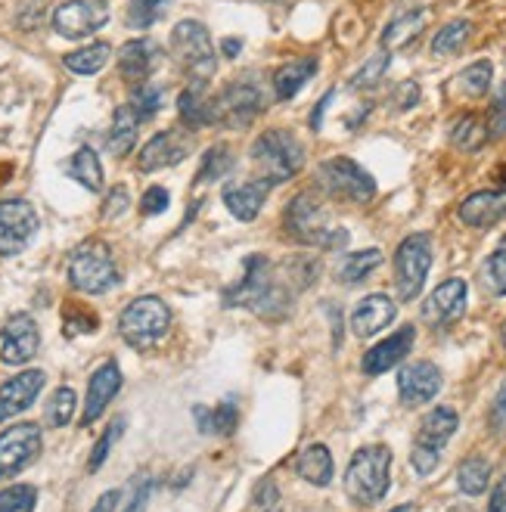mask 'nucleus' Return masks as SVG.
<instances>
[{
  "label": "nucleus",
  "instance_id": "nucleus-1",
  "mask_svg": "<svg viewBox=\"0 0 506 512\" xmlns=\"http://www.w3.org/2000/svg\"><path fill=\"white\" fill-rule=\"evenodd\" d=\"M224 305L227 308H249L261 317L277 320L289 311L292 295H289V283L280 280V274L274 270L271 261L261 258V255H249L243 280L233 289H227Z\"/></svg>",
  "mask_w": 506,
  "mask_h": 512
},
{
  "label": "nucleus",
  "instance_id": "nucleus-2",
  "mask_svg": "<svg viewBox=\"0 0 506 512\" xmlns=\"http://www.w3.org/2000/svg\"><path fill=\"white\" fill-rule=\"evenodd\" d=\"M286 233L292 239H299L305 246L314 249H326L336 252L348 246V230L342 227H330V215H326L323 202L314 193H299L289 205H286Z\"/></svg>",
  "mask_w": 506,
  "mask_h": 512
},
{
  "label": "nucleus",
  "instance_id": "nucleus-3",
  "mask_svg": "<svg viewBox=\"0 0 506 512\" xmlns=\"http://www.w3.org/2000/svg\"><path fill=\"white\" fill-rule=\"evenodd\" d=\"M392 475V450L385 444L361 447L345 469V494L357 506H373L389 491Z\"/></svg>",
  "mask_w": 506,
  "mask_h": 512
},
{
  "label": "nucleus",
  "instance_id": "nucleus-4",
  "mask_svg": "<svg viewBox=\"0 0 506 512\" xmlns=\"http://www.w3.org/2000/svg\"><path fill=\"white\" fill-rule=\"evenodd\" d=\"M252 165L258 168L261 180L267 184H286L305 168V146L292 131L271 128L252 143Z\"/></svg>",
  "mask_w": 506,
  "mask_h": 512
},
{
  "label": "nucleus",
  "instance_id": "nucleus-5",
  "mask_svg": "<svg viewBox=\"0 0 506 512\" xmlns=\"http://www.w3.org/2000/svg\"><path fill=\"white\" fill-rule=\"evenodd\" d=\"M171 56L193 84H208L215 78L218 56L208 28L196 19H184L171 28Z\"/></svg>",
  "mask_w": 506,
  "mask_h": 512
},
{
  "label": "nucleus",
  "instance_id": "nucleus-6",
  "mask_svg": "<svg viewBox=\"0 0 506 512\" xmlns=\"http://www.w3.org/2000/svg\"><path fill=\"white\" fill-rule=\"evenodd\" d=\"M168 326H171V311L159 295L134 298L122 311V317H118V333L137 351L159 345L168 333Z\"/></svg>",
  "mask_w": 506,
  "mask_h": 512
},
{
  "label": "nucleus",
  "instance_id": "nucleus-7",
  "mask_svg": "<svg viewBox=\"0 0 506 512\" xmlns=\"http://www.w3.org/2000/svg\"><path fill=\"white\" fill-rule=\"evenodd\" d=\"M122 274L112 261V252L100 239H87L69 258V283L84 295H106L118 286Z\"/></svg>",
  "mask_w": 506,
  "mask_h": 512
},
{
  "label": "nucleus",
  "instance_id": "nucleus-8",
  "mask_svg": "<svg viewBox=\"0 0 506 512\" xmlns=\"http://www.w3.org/2000/svg\"><path fill=\"white\" fill-rule=\"evenodd\" d=\"M317 184L323 193H330L333 199H342V202L364 205L376 196L373 174L348 156H333V159L320 162L317 165Z\"/></svg>",
  "mask_w": 506,
  "mask_h": 512
},
{
  "label": "nucleus",
  "instance_id": "nucleus-9",
  "mask_svg": "<svg viewBox=\"0 0 506 512\" xmlns=\"http://www.w3.org/2000/svg\"><path fill=\"white\" fill-rule=\"evenodd\" d=\"M264 109L261 84L252 75L230 81L221 94L212 97V125L221 128H249Z\"/></svg>",
  "mask_w": 506,
  "mask_h": 512
},
{
  "label": "nucleus",
  "instance_id": "nucleus-10",
  "mask_svg": "<svg viewBox=\"0 0 506 512\" xmlns=\"http://www.w3.org/2000/svg\"><path fill=\"white\" fill-rule=\"evenodd\" d=\"M432 267V239L429 233H410L395 249V286L401 301H413L423 292Z\"/></svg>",
  "mask_w": 506,
  "mask_h": 512
},
{
  "label": "nucleus",
  "instance_id": "nucleus-11",
  "mask_svg": "<svg viewBox=\"0 0 506 512\" xmlns=\"http://www.w3.org/2000/svg\"><path fill=\"white\" fill-rule=\"evenodd\" d=\"M41 221L32 202L25 199H4L0 202V258H13L28 249L35 239Z\"/></svg>",
  "mask_w": 506,
  "mask_h": 512
},
{
  "label": "nucleus",
  "instance_id": "nucleus-12",
  "mask_svg": "<svg viewBox=\"0 0 506 512\" xmlns=\"http://www.w3.org/2000/svg\"><path fill=\"white\" fill-rule=\"evenodd\" d=\"M41 429L35 423H19L0 432V481L16 478L41 457Z\"/></svg>",
  "mask_w": 506,
  "mask_h": 512
},
{
  "label": "nucleus",
  "instance_id": "nucleus-13",
  "mask_svg": "<svg viewBox=\"0 0 506 512\" xmlns=\"http://www.w3.org/2000/svg\"><path fill=\"white\" fill-rule=\"evenodd\" d=\"M109 22V4L106 0H66L53 10V28L56 35H63L69 41L87 38L100 32Z\"/></svg>",
  "mask_w": 506,
  "mask_h": 512
},
{
  "label": "nucleus",
  "instance_id": "nucleus-14",
  "mask_svg": "<svg viewBox=\"0 0 506 512\" xmlns=\"http://www.w3.org/2000/svg\"><path fill=\"white\" fill-rule=\"evenodd\" d=\"M41 348V333L32 314H13L0 329V360L10 367L28 364Z\"/></svg>",
  "mask_w": 506,
  "mask_h": 512
},
{
  "label": "nucleus",
  "instance_id": "nucleus-15",
  "mask_svg": "<svg viewBox=\"0 0 506 512\" xmlns=\"http://www.w3.org/2000/svg\"><path fill=\"white\" fill-rule=\"evenodd\" d=\"M441 370L432 364V360H416V364L401 367L398 373V391H401V401L407 407H423L429 404L438 391H441Z\"/></svg>",
  "mask_w": 506,
  "mask_h": 512
},
{
  "label": "nucleus",
  "instance_id": "nucleus-16",
  "mask_svg": "<svg viewBox=\"0 0 506 512\" xmlns=\"http://www.w3.org/2000/svg\"><path fill=\"white\" fill-rule=\"evenodd\" d=\"M44 382H47L44 370H22L0 385V423H7V419L32 407L41 395Z\"/></svg>",
  "mask_w": 506,
  "mask_h": 512
},
{
  "label": "nucleus",
  "instance_id": "nucleus-17",
  "mask_svg": "<svg viewBox=\"0 0 506 512\" xmlns=\"http://www.w3.org/2000/svg\"><path fill=\"white\" fill-rule=\"evenodd\" d=\"M466 295H469L466 280H460V277L444 280V283L426 298V305H423V320H426L429 326H448V323L460 320L463 311H466Z\"/></svg>",
  "mask_w": 506,
  "mask_h": 512
},
{
  "label": "nucleus",
  "instance_id": "nucleus-18",
  "mask_svg": "<svg viewBox=\"0 0 506 512\" xmlns=\"http://www.w3.org/2000/svg\"><path fill=\"white\" fill-rule=\"evenodd\" d=\"M118 391H122V370H118L115 360H106V364L91 376V382H87V401H84V413H81L84 429L94 426L106 413V407L112 404Z\"/></svg>",
  "mask_w": 506,
  "mask_h": 512
},
{
  "label": "nucleus",
  "instance_id": "nucleus-19",
  "mask_svg": "<svg viewBox=\"0 0 506 512\" xmlns=\"http://www.w3.org/2000/svg\"><path fill=\"white\" fill-rule=\"evenodd\" d=\"M190 153V137L187 134H177V131H159L153 134V140L140 149V171H162V168H174L181 165Z\"/></svg>",
  "mask_w": 506,
  "mask_h": 512
},
{
  "label": "nucleus",
  "instance_id": "nucleus-20",
  "mask_svg": "<svg viewBox=\"0 0 506 512\" xmlns=\"http://www.w3.org/2000/svg\"><path fill=\"white\" fill-rule=\"evenodd\" d=\"M162 59V50L156 41L150 38H137V41H128L122 50H118V75H122L131 87L150 81V75L156 72Z\"/></svg>",
  "mask_w": 506,
  "mask_h": 512
},
{
  "label": "nucleus",
  "instance_id": "nucleus-21",
  "mask_svg": "<svg viewBox=\"0 0 506 512\" xmlns=\"http://www.w3.org/2000/svg\"><path fill=\"white\" fill-rule=\"evenodd\" d=\"M413 342H416V329H413V326H401L398 333H392L389 339H382L379 345H373V348L364 354L361 370H364L367 376H382V373H389L392 367H398L401 360L410 354Z\"/></svg>",
  "mask_w": 506,
  "mask_h": 512
},
{
  "label": "nucleus",
  "instance_id": "nucleus-22",
  "mask_svg": "<svg viewBox=\"0 0 506 512\" xmlns=\"http://www.w3.org/2000/svg\"><path fill=\"white\" fill-rule=\"evenodd\" d=\"M395 317H398V308L389 295H379V292L367 295L357 301V308L351 311V333L357 339H370V336L382 333Z\"/></svg>",
  "mask_w": 506,
  "mask_h": 512
},
{
  "label": "nucleus",
  "instance_id": "nucleus-23",
  "mask_svg": "<svg viewBox=\"0 0 506 512\" xmlns=\"http://www.w3.org/2000/svg\"><path fill=\"white\" fill-rule=\"evenodd\" d=\"M460 221L466 227L475 230H485L494 227L497 221L506 218V190H482V193H472L469 199H463L460 205Z\"/></svg>",
  "mask_w": 506,
  "mask_h": 512
},
{
  "label": "nucleus",
  "instance_id": "nucleus-24",
  "mask_svg": "<svg viewBox=\"0 0 506 512\" xmlns=\"http://www.w3.org/2000/svg\"><path fill=\"white\" fill-rule=\"evenodd\" d=\"M267 193H271V184H267V180H249V184H230V187H224L221 199H224V205L230 208V215L236 221L252 224L261 215Z\"/></svg>",
  "mask_w": 506,
  "mask_h": 512
},
{
  "label": "nucleus",
  "instance_id": "nucleus-25",
  "mask_svg": "<svg viewBox=\"0 0 506 512\" xmlns=\"http://www.w3.org/2000/svg\"><path fill=\"white\" fill-rule=\"evenodd\" d=\"M460 426V416L454 407H435L423 416V423H420V432H416V444L420 447H429V450H444V444H448L454 438Z\"/></svg>",
  "mask_w": 506,
  "mask_h": 512
},
{
  "label": "nucleus",
  "instance_id": "nucleus-26",
  "mask_svg": "<svg viewBox=\"0 0 506 512\" xmlns=\"http://www.w3.org/2000/svg\"><path fill=\"white\" fill-rule=\"evenodd\" d=\"M320 63L314 56H302V59H289L286 66H280L274 72V94L277 100H292L302 94V87L317 75Z\"/></svg>",
  "mask_w": 506,
  "mask_h": 512
},
{
  "label": "nucleus",
  "instance_id": "nucleus-27",
  "mask_svg": "<svg viewBox=\"0 0 506 512\" xmlns=\"http://www.w3.org/2000/svg\"><path fill=\"white\" fill-rule=\"evenodd\" d=\"M137 131H140V118L131 106H118L115 118H112V128L106 137V146L115 159H125L131 156V149L137 146Z\"/></svg>",
  "mask_w": 506,
  "mask_h": 512
},
{
  "label": "nucleus",
  "instance_id": "nucleus-28",
  "mask_svg": "<svg viewBox=\"0 0 506 512\" xmlns=\"http://www.w3.org/2000/svg\"><path fill=\"white\" fill-rule=\"evenodd\" d=\"M295 472H299L305 481H311L314 488H326L333 481V457L323 444H311L305 447L299 460H295Z\"/></svg>",
  "mask_w": 506,
  "mask_h": 512
},
{
  "label": "nucleus",
  "instance_id": "nucleus-29",
  "mask_svg": "<svg viewBox=\"0 0 506 512\" xmlns=\"http://www.w3.org/2000/svg\"><path fill=\"white\" fill-rule=\"evenodd\" d=\"M177 112H181V122L193 131L212 125V97L205 94V84L187 87L181 97H177Z\"/></svg>",
  "mask_w": 506,
  "mask_h": 512
},
{
  "label": "nucleus",
  "instance_id": "nucleus-30",
  "mask_svg": "<svg viewBox=\"0 0 506 512\" xmlns=\"http://www.w3.org/2000/svg\"><path fill=\"white\" fill-rule=\"evenodd\" d=\"M196 416V426L202 435H233L236 426H240V407H236L233 401H224L218 404L215 410H208V407H196L193 410Z\"/></svg>",
  "mask_w": 506,
  "mask_h": 512
},
{
  "label": "nucleus",
  "instance_id": "nucleus-31",
  "mask_svg": "<svg viewBox=\"0 0 506 512\" xmlns=\"http://www.w3.org/2000/svg\"><path fill=\"white\" fill-rule=\"evenodd\" d=\"M63 168H66V174L75 180V184H81L84 190H91V193L103 190V165H100V159H97V153H94L91 146H81Z\"/></svg>",
  "mask_w": 506,
  "mask_h": 512
},
{
  "label": "nucleus",
  "instance_id": "nucleus-32",
  "mask_svg": "<svg viewBox=\"0 0 506 512\" xmlns=\"http://www.w3.org/2000/svg\"><path fill=\"white\" fill-rule=\"evenodd\" d=\"M423 28H426V13H423V10H407V13H401V16L382 32V50H385V53H392V50L407 47L416 35L423 32Z\"/></svg>",
  "mask_w": 506,
  "mask_h": 512
},
{
  "label": "nucleus",
  "instance_id": "nucleus-33",
  "mask_svg": "<svg viewBox=\"0 0 506 512\" xmlns=\"http://www.w3.org/2000/svg\"><path fill=\"white\" fill-rule=\"evenodd\" d=\"M236 159H233V149L227 143H215L205 149L199 174H196V184H215V180H224L233 171Z\"/></svg>",
  "mask_w": 506,
  "mask_h": 512
},
{
  "label": "nucleus",
  "instance_id": "nucleus-34",
  "mask_svg": "<svg viewBox=\"0 0 506 512\" xmlns=\"http://www.w3.org/2000/svg\"><path fill=\"white\" fill-rule=\"evenodd\" d=\"M109 59H112V47L106 41H97V44H87V47L69 53L63 63L75 75H97L109 63Z\"/></svg>",
  "mask_w": 506,
  "mask_h": 512
},
{
  "label": "nucleus",
  "instance_id": "nucleus-35",
  "mask_svg": "<svg viewBox=\"0 0 506 512\" xmlns=\"http://www.w3.org/2000/svg\"><path fill=\"white\" fill-rule=\"evenodd\" d=\"M472 35V22L469 19H451L448 25L438 28V35L432 38V56L444 59V56H454L463 50V44Z\"/></svg>",
  "mask_w": 506,
  "mask_h": 512
},
{
  "label": "nucleus",
  "instance_id": "nucleus-36",
  "mask_svg": "<svg viewBox=\"0 0 506 512\" xmlns=\"http://www.w3.org/2000/svg\"><path fill=\"white\" fill-rule=\"evenodd\" d=\"M382 264V252L379 249H364V252H354L348 255L342 264H339V283L345 286H357V283H364L373 270Z\"/></svg>",
  "mask_w": 506,
  "mask_h": 512
},
{
  "label": "nucleus",
  "instance_id": "nucleus-37",
  "mask_svg": "<svg viewBox=\"0 0 506 512\" xmlns=\"http://www.w3.org/2000/svg\"><path fill=\"white\" fill-rule=\"evenodd\" d=\"M488 481H491V463L485 457H469L460 463L457 469V485L463 494L469 497H479L488 491Z\"/></svg>",
  "mask_w": 506,
  "mask_h": 512
},
{
  "label": "nucleus",
  "instance_id": "nucleus-38",
  "mask_svg": "<svg viewBox=\"0 0 506 512\" xmlns=\"http://www.w3.org/2000/svg\"><path fill=\"white\" fill-rule=\"evenodd\" d=\"M491 78H494L491 59H479V63L466 66V69L457 75V90H460L463 97L479 100V97H485L488 90H491Z\"/></svg>",
  "mask_w": 506,
  "mask_h": 512
},
{
  "label": "nucleus",
  "instance_id": "nucleus-39",
  "mask_svg": "<svg viewBox=\"0 0 506 512\" xmlns=\"http://www.w3.org/2000/svg\"><path fill=\"white\" fill-rule=\"evenodd\" d=\"M162 103H165V90L159 84H153V81H143V84H137L131 90V103L128 106L137 112L140 122H150L153 115H159Z\"/></svg>",
  "mask_w": 506,
  "mask_h": 512
},
{
  "label": "nucleus",
  "instance_id": "nucleus-40",
  "mask_svg": "<svg viewBox=\"0 0 506 512\" xmlns=\"http://www.w3.org/2000/svg\"><path fill=\"white\" fill-rule=\"evenodd\" d=\"M485 140H488V128L475 115H463L460 122L451 128V143L457 149H463V153H475V149H482Z\"/></svg>",
  "mask_w": 506,
  "mask_h": 512
},
{
  "label": "nucleus",
  "instance_id": "nucleus-41",
  "mask_svg": "<svg viewBox=\"0 0 506 512\" xmlns=\"http://www.w3.org/2000/svg\"><path fill=\"white\" fill-rule=\"evenodd\" d=\"M171 7V0H128V25L153 28Z\"/></svg>",
  "mask_w": 506,
  "mask_h": 512
},
{
  "label": "nucleus",
  "instance_id": "nucleus-42",
  "mask_svg": "<svg viewBox=\"0 0 506 512\" xmlns=\"http://www.w3.org/2000/svg\"><path fill=\"white\" fill-rule=\"evenodd\" d=\"M75 407H78V398H75V391L72 388H56L53 391V398L47 404V426L53 429H63L72 423V416H75Z\"/></svg>",
  "mask_w": 506,
  "mask_h": 512
},
{
  "label": "nucleus",
  "instance_id": "nucleus-43",
  "mask_svg": "<svg viewBox=\"0 0 506 512\" xmlns=\"http://www.w3.org/2000/svg\"><path fill=\"white\" fill-rule=\"evenodd\" d=\"M482 280H485V289L491 295H497V298L506 295V236H503V243L491 252V258L485 261Z\"/></svg>",
  "mask_w": 506,
  "mask_h": 512
},
{
  "label": "nucleus",
  "instance_id": "nucleus-44",
  "mask_svg": "<svg viewBox=\"0 0 506 512\" xmlns=\"http://www.w3.org/2000/svg\"><path fill=\"white\" fill-rule=\"evenodd\" d=\"M389 63H392V53H385V50L376 53L373 59H367L364 69L351 78V90H370V87H376L382 81V75L389 72Z\"/></svg>",
  "mask_w": 506,
  "mask_h": 512
},
{
  "label": "nucleus",
  "instance_id": "nucleus-45",
  "mask_svg": "<svg viewBox=\"0 0 506 512\" xmlns=\"http://www.w3.org/2000/svg\"><path fill=\"white\" fill-rule=\"evenodd\" d=\"M38 491L32 485H13L0 491V512H35Z\"/></svg>",
  "mask_w": 506,
  "mask_h": 512
},
{
  "label": "nucleus",
  "instance_id": "nucleus-46",
  "mask_svg": "<svg viewBox=\"0 0 506 512\" xmlns=\"http://www.w3.org/2000/svg\"><path fill=\"white\" fill-rule=\"evenodd\" d=\"M125 426H128V423H125L122 416H118L115 423H109V429L100 435V441H97V444H94V450H91V460H87V469L97 472V469L109 460V450L115 447V441H118V438H122Z\"/></svg>",
  "mask_w": 506,
  "mask_h": 512
},
{
  "label": "nucleus",
  "instance_id": "nucleus-47",
  "mask_svg": "<svg viewBox=\"0 0 506 512\" xmlns=\"http://www.w3.org/2000/svg\"><path fill=\"white\" fill-rule=\"evenodd\" d=\"M280 503V488L274 478H261L252 491V512H274Z\"/></svg>",
  "mask_w": 506,
  "mask_h": 512
},
{
  "label": "nucleus",
  "instance_id": "nucleus-48",
  "mask_svg": "<svg viewBox=\"0 0 506 512\" xmlns=\"http://www.w3.org/2000/svg\"><path fill=\"white\" fill-rule=\"evenodd\" d=\"M488 134L491 137H503L506 134V81L497 87V94L491 100V112H488Z\"/></svg>",
  "mask_w": 506,
  "mask_h": 512
},
{
  "label": "nucleus",
  "instance_id": "nucleus-49",
  "mask_svg": "<svg viewBox=\"0 0 506 512\" xmlns=\"http://www.w3.org/2000/svg\"><path fill=\"white\" fill-rule=\"evenodd\" d=\"M66 336H78V333H91V329H97V317L91 311H84L78 305H69L66 308Z\"/></svg>",
  "mask_w": 506,
  "mask_h": 512
},
{
  "label": "nucleus",
  "instance_id": "nucleus-50",
  "mask_svg": "<svg viewBox=\"0 0 506 512\" xmlns=\"http://www.w3.org/2000/svg\"><path fill=\"white\" fill-rule=\"evenodd\" d=\"M150 494H153V478H150V475L134 478L131 497H128V506H125L122 512H146V503H150Z\"/></svg>",
  "mask_w": 506,
  "mask_h": 512
},
{
  "label": "nucleus",
  "instance_id": "nucleus-51",
  "mask_svg": "<svg viewBox=\"0 0 506 512\" xmlns=\"http://www.w3.org/2000/svg\"><path fill=\"white\" fill-rule=\"evenodd\" d=\"M131 208V196H128V187L125 184H118L109 196H106V202H103V218L106 221H112V218H122L125 212Z\"/></svg>",
  "mask_w": 506,
  "mask_h": 512
},
{
  "label": "nucleus",
  "instance_id": "nucleus-52",
  "mask_svg": "<svg viewBox=\"0 0 506 512\" xmlns=\"http://www.w3.org/2000/svg\"><path fill=\"white\" fill-rule=\"evenodd\" d=\"M168 202H171V196H168L165 187H150V190L143 193V199H140V212H143L146 218H156V215L165 212Z\"/></svg>",
  "mask_w": 506,
  "mask_h": 512
},
{
  "label": "nucleus",
  "instance_id": "nucleus-53",
  "mask_svg": "<svg viewBox=\"0 0 506 512\" xmlns=\"http://www.w3.org/2000/svg\"><path fill=\"white\" fill-rule=\"evenodd\" d=\"M410 463H413V469L420 472V475H432V472L438 469V463H441V454H438V450H429V447L413 444Z\"/></svg>",
  "mask_w": 506,
  "mask_h": 512
},
{
  "label": "nucleus",
  "instance_id": "nucleus-54",
  "mask_svg": "<svg viewBox=\"0 0 506 512\" xmlns=\"http://www.w3.org/2000/svg\"><path fill=\"white\" fill-rule=\"evenodd\" d=\"M491 429L497 435H506V379H503L497 398H494V407H491Z\"/></svg>",
  "mask_w": 506,
  "mask_h": 512
},
{
  "label": "nucleus",
  "instance_id": "nucleus-55",
  "mask_svg": "<svg viewBox=\"0 0 506 512\" xmlns=\"http://www.w3.org/2000/svg\"><path fill=\"white\" fill-rule=\"evenodd\" d=\"M416 100H420V87H416V81H404V84L398 87V94H395V106H398L401 112H407V109L416 106Z\"/></svg>",
  "mask_w": 506,
  "mask_h": 512
},
{
  "label": "nucleus",
  "instance_id": "nucleus-56",
  "mask_svg": "<svg viewBox=\"0 0 506 512\" xmlns=\"http://www.w3.org/2000/svg\"><path fill=\"white\" fill-rule=\"evenodd\" d=\"M488 512H506V475L494 485L491 491V503H488Z\"/></svg>",
  "mask_w": 506,
  "mask_h": 512
},
{
  "label": "nucleus",
  "instance_id": "nucleus-57",
  "mask_svg": "<svg viewBox=\"0 0 506 512\" xmlns=\"http://www.w3.org/2000/svg\"><path fill=\"white\" fill-rule=\"evenodd\" d=\"M118 500H122V494H118V491H106V494L94 503V509H91V512H115Z\"/></svg>",
  "mask_w": 506,
  "mask_h": 512
},
{
  "label": "nucleus",
  "instance_id": "nucleus-58",
  "mask_svg": "<svg viewBox=\"0 0 506 512\" xmlns=\"http://www.w3.org/2000/svg\"><path fill=\"white\" fill-rule=\"evenodd\" d=\"M330 100H333V90H330V94H326V97H323V100L317 103V109H314V115H311V128H314V131L320 128V118H323V109H326V106H330Z\"/></svg>",
  "mask_w": 506,
  "mask_h": 512
},
{
  "label": "nucleus",
  "instance_id": "nucleus-59",
  "mask_svg": "<svg viewBox=\"0 0 506 512\" xmlns=\"http://www.w3.org/2000/svg\"><path fill=\"white\" fill-rule=\"evenodd\" d=\"M221 50H224V56L230 59V56H236L243 50V41H236V38H227V41H221Z\"/></svg>",
  "mask_w": 506,
  "mask_h": 512
},
{
  "label": "nucleus",
  "instance_id": "nucleus-60",
  "mask_svg": "<svg viewBox=\"0 0 506 512\" xmlns=\"http://www.w3.org/2000/svg\"><path fill=\"white\" fill-rule=\"evenodd\" d=\"M448 512H472V509H466V506H454V509H448Z\"/></svg>",
  "mask_w": 506,
  "mask_h": 512
},
{
  "label": "nucleus",
  "instance_id": "nucleus-61",
  "mask_svg": "<svg viewBox=\"0 0 506 512\" xmlns=\"http://www.w3.org/2000/svg\"><path fill=\"white\" fill-rule=\"evenodd\" d=\"M395 512H410V506H398Z\"/></svg>",
  "mask_w": 506,
  "mask_h": 512
},
{
  "label": "nucleus",
  "instance_id": "nucleus-62",
  "mask_svg": "<svg viewBox=\"0 0 506 512\" xmlns=\"http://www.w3.org/2000/svg\"><path fill=\"white\" fill-rule=\"evenodd\" d=\"M503 345H506V323H503Z\"/></svg>",
  "mask_w": 506,
  "mask_h": 512
}]
</instances>
